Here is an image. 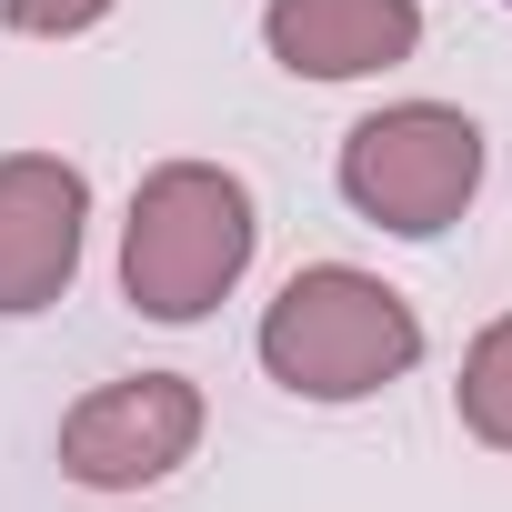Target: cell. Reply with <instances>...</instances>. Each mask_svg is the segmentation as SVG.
I'll list each match as a JSON object with an SVG mask.
<instances>
[{"mask_svg":"<svg viewBox=\"0 0 512 512\" xmlns=\"http://www.w3.org/2000/svg\"><path fill=\"white\" fill-rule=\"evenodd\" d=\"M251 352L292 402H372L422 362V312L362 262H302L272 292Z\"/></svg>","mask_w":512,"mask_h":512,"instance_id":"2","label":"cell"},{"mask_svg":"<svg viewBox=\"0 0 512 512\" xmlns=\"http://www.w3.org/2000/svg\"><path fill=\"white\" fill-rule=\"evenodd\" d=\"M452 412H462V432H472L482 452H512V312L472 332L462 382H452Z\"/></svg>","mask_w":512,"mask_h":512,"instance_id":"7","label":"cell"},{"mask_svg":"<svg viewBox=\"0 0 512 512\" xmlns=\"http://www.w3.org/2000/svg\"><path fill=\"white\" fill-rule=\"evenodd\" d=\"M91 231V181L61 151H0V322H31L71 292Z\"/></svg>","mask_w":512,"mask_h":512,"instance_id":"5","label":"cell"},{"mask_svg":"<svg viewBox=\"0 0 512 512\" xmlns=\"http://www.w3.org/2000/svg\"><path fill=\"white\" fill-rule=\"evenodd\" d=\"M111 11H121V0H0V21H11L21 41H71V31H91Z\"/></svg>","mask_w":512,"mask_h":512,"instance_id":"8","label":"cell"},{"mask_svg":"<svg viewBox=\"0 0 512 512\" xmlns=\"http://www.w3.org/2000/svg\"><path fill=\"white\" fill-rule=\"evenodd\" d=\"M482 171H492V141H482V121L452 111V101H392V111L352 121V131H342V161H332L342 201H352L372 231H392V241L452 231V221L472 211Z\"/></svg>","mask_w":512,"mask_h":512,"instance_id":"3","label":"cell"},{"mask_svg":"<svg viewBox=\"0 0 512 512\" xmlns=\"http://www.w3.org/2000/svg\"><path fill=\"white\" fill-rule=\"evenodd\" d=\"M201 452V382L191 372H121L61 412V472L81 492H151Z\"/></svg>","mask_w":512,"mask_h":512,"instance_id":"4","label":"cell"},{"mask_svg":"<svg viewBox=\"0 0 512 512\" xmlns=\"http://www.w3.org/2000/svg\"><path fill=\"white\" fill-rule=\"evenodd\" d=\"M502 11H512V0H502Z\"/></svg>","mask_w":512,"mask_h":512,"instance_id":"9","label":"cell"},{"mask_svg":"<svg viewBox=\"0 0 512 512\" xmlns=\"http://www.w3.org/2000/svg\"><path fill=\"white\" fill-rule=\"evenodd\" d=\"M251 251H262V201L221 161H161L131 191L121 221V302L141 322H201L211 302L241 292Z\"/></svg>","mask_w":512,"mask_h":512,"instance_id":"1","label":"cell"},{"mask_svg":"<svg viewBox=\"0 0 512 512\" xmlns=\"http://www.w3.org/2000/svg\"><path fill=\"white\" fill-rule=\"evenodd\" d=\"M262 51L292 81H372L422 51V0H272Z\"/></svg>","mask_w":512,"mask_h":512,"instance_id":"6","label":"cell"}]
</instances>
